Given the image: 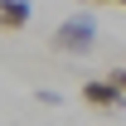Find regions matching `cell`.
<instances>
[{
  "label": "cell",
  "instance_id": "cell-3",
  "mask_svg": "<svg viewBox=\"0 0 126 126\" xmlns=\"http://www.w3.org/2000/svg\"><path fill=\"white\" fill-rule=\"evenodd\" d=\"M29 24V0H0V29H24Z\"/></svg>",
  "mask_w": 126,
  "mask_h": 126
},
{
  "label": "cell",
  "instance_id": "cell-2",
  "mask_svg": "<svg viewBox=\"0 0 126 126\" xmlns=\"http://www.w3.org/2000/svg\"><path fill=\"white\" fill-rule=\"evenodd\" d=\"M82 102L97 107V111H121V107H126V92H121L111 78H92V82H82Z\"/></svg>",
  "mask_w": 126,
  "mask_h": 126
},
{
  "label": "cell",
  "instance_id": "cell-1",
  "mask_svg": "<svg viewBox=\"0 0 126 126\" xmlns=\"http://www.w3.org/2000/svg\"><path fill=\"white\" fill-rule=\"evenodd\" d=\"M48 44L58 48V53H92V44H97V24H92L87 15H68L58 29H53V39H48Z\"/></svg>",
  "mask_w": 126,
  "mask_h": 126
},
{
  "label": "cell",
  "instance_id": "cell-4",
  "mask_svg": "<svg viewBox=\"0 0 126 126\" xmlns=\"http://www.w3.org/2000/svg\"><path fill=\"white\" fill-rule=\"evenodd\" d=\"M102 5H121V10H126V0H102Z\"/></svg>",
  "mask_w": 126,
  "mask_h": 126
}]
</instances>
